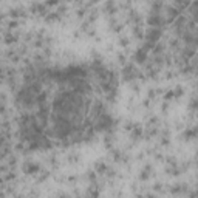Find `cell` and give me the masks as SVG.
<instances>
[{
  "label": "cell",
  "mask_w": 198,
  "mask_h": 198,
  "mask_svg": "<svg viewBox=\"0 0 198 198\" xmlns=\"http://www.w3.org/2000/svg\"><path fill=\"white\" fill-rule=\"evenodd\" d=\"M23 170H25V173H28V175H33V173H36L39 170V166L31 163V161H27L23 164Z\"/></svg>",
  "instance_id": "cell-3"
},
{
  "label": "cell",
  "mask_w": 198,
  "mask_h": 198,
  "mask_svg": "<svg viewBox=\"0 0 198 198\" xmlns=\"http://www.w3.org/2000/svg\"><path fill=\"white\" fill-rule=\"evenodd\" d=\"M135 61H136L138 64H144V62L147 61V53L144 51L142 48L136 50V53H135Z\"/></svg>",
  "instance_id": "cell-4"
},
{
  "label": "cell",
  "mask_w": 198,
  "mask_h": 198,
  "mask_svg": "<svg viewBox=\"0 0 198 198\" xmlns=\"http://www.w3.org/2000/svg\"><path fill=\"white\" fill-rule=\"evenodd\" d=\"M141 135H142V130H141V127H136V126H135V129L132 130V138L138 141V139L141 138Z\"/></svg>",
  "instance_id": "cell-10"
},
{
  "label": "cell",
  "mask_w": 198,
  "mask_h": 198,
  "mask_svg": "<svg viewBox=\"0 0 198 198\" xmlns=\"http://www.w3.org/2000/svg\"><path fill=\"white\" fill-rule=\"evenodd\" d=\"M193 136H198V126L190 129V130H187V132H184V138L189 139V138H193Z\"/></svg>",
  "instance_id": "cell-9"
},
{
  "label": "cell",
  "mask_w": 198,
  "mask_h": 198,
  "mask_svg": "<svg viewBox=\"0 0 198 198\" xmlns=\"http://www.w3.org/2000/svg\"><path fill=\"white\" fill-rule=\"evenodd\" d=\"M160 189H163V186H161L160 183H156V184H155V190H160Z\"/></svg>",
  "instance_id": "cell-18"
},
{
  "label": "cell",
  "mask_w": 198,
  "mask_h": 198,
  "mask_svg": "<svg viewBox=\"0 0 198 198\" xmlns=\"http://www.w3.org/2000/svg\"><path fill=\"white\" fill-rule=\"evenodd\" d=\"M94 169H96V172H99V173H104V172L108 170V169H107V164L102 163V161H97V163L94 164Z\"/></svg>",
  "instance_id": "cell-7"
},
{
  "label": "cell",
  "mask_w": 198,
  "mask_h": 198,
  "mask_svg": "<svg viewBox=\"0 0 198 198\" xmlns=\"http://www.w3.org/2000/svg\"><path fill=\"white\" fill-rule=\"evenodd\" d=\"M119 43H121V45H124V46H126V45L129 43V40H127V39H121V40H119Z\"/></svg>",
  "instance_id": "cell-17"
},
{
  "label": "cell",
  "mask_w": 198,
  "mask_h": 198,
  "mask_svg": "<svg viewBox=\"0 0 198 198\" xmlns=\"http://www.w3.org/2000/svg\"><path fill=\"white\" fill-rule=\"evenodd\" d=\"M170 97H175V96H173V91H169V93H166V96H164V99H166V101H169Z\"/></svg>",
  "instance_id": "cell-16"
},
{
  "label": "cell",
  "mask_w": 198,
  "mask_h": 198,
  "mask_svg": "<svg viewBox=\"0 0 198 198\" xmlns=\"http://www.w3.org/2000/svg\"><path fill=\"white\" fill-rule=\"evenodd\" d=\"M183 93H184V91H183V88H181L180 85H178L175 90H173V96H175V97H180V96H183Z\"/></svg>",
  "instance_id": "cell-12"
},
{
  "label": "cell",
  "mask_w": 198,
  "mask_h": 198,
  "mask_svg": "<svg viewBox=\"0 0 198 198\" xmlns=\"http://www.w3.org/2000/svg\"><path fill=\"white\" fill-rule=\"evenodd\" d=\"M195 54H196V50H195L193 46H187V48L183 50V61L187 62V61H189L192 56H195Z\"/></svg>",
  "instance_id": "cell-5"
},
{
  "label": "cell",
  "mask_w": 198,
  "mask_h": 198,
  "mask_svg": "<svg viewBox=\"0 0 198 198\" xmlns=\"http://www.w3.org/2000/svg\"><path fill=\"white\" fill-rule=\"evenodd\" d=\"M190 108L192 110H198V97H195V99L190 101Z\"/></svg>",
  "instance_id": "cell-13"
},
{
  "label": "cell",
  "mask_w": 198,
  "mask_h": 198,
  "mask_svg": "<svg viewBox=\"0 0 198 198\" xmlns=\"http://www.w3.org/2000/svg\"><path fill=\"white\" fill-rule=\"evenodd\" d=\"M187 187H186V184H175L172 189H170V192L172 193H180V192H184Z\"/></svg>",
  "instance_id": "cell-8"
},
{
  "label": "cell",
  "mask_w": 198,
  "mask_h": 198,
  "mask_svg": "<svg viewBox=\"0 0 198 198\" xmlns=\"http://www.w3.org/2000/svg\"><path fill=\"white\" fill-rule=\"evenodd\" d=\"M150 172H152V167L150 166H145L144 169H142V172H141V175H139V178L144 181V180H147L148 177H150Z\"/></svg>",
  "instance_id": "cell-6"
},
{
  "label": "cell",
  "mask_w": 198,
  "mask_h": 198,
  "mask_svg": "<svg viewBox=\"0 0 198 198\" xmlns=\"http://www.w3.org/2000/svg\"><path fill=\"white\" fill-rule=\"evenodd\" d=\"M163 50H164V46H163V45H160V43H156V45H155V48H153V53H155L156 56H160V54L163 53Z\"/></svg>",
  "instance_id": "cell-11"
},
{
  "label": "cell",
  "mask_w": 198,
  "mask_h": 198,
  "mask_svg": "<svg viewBox=\"0 0 198 198\" xmlns=\"http://www.w3.org/2000/svg\"><path fill=\"white\" fill-rule=\"evenodd\" d=\"M145 198H155V196H153V195H147Z\"/></svg>",
  "instance_id": "cell-19"
},
{
  "label": "cell",
  "mask_w": 198,
  "mask_h": 198,
  "mask_svg": "<svg viewBox=\"0 0 198 198\" xmlns=\"http://www.w3.org/2000/svg\"><path fill=\"white\" fill-rule=\"evenodd\" d=\"M88 180H90V181H94V180H96V173H94V172H88Z\"/></svg>",
  "instance_id": "cell-14"
},
{
  "label": "cell",
  "mask_w": 198,
  "mask_h": 198,
  "mask_svg": "<svg viewBox=\"0 0 198 198\" xmlns=\"http://www.w3.org/2000/svg\"><path fill=\"white\" fill-rule=\"evenodd\" d=\"M161 36H163V30L161 28H148L147 33H145L147 42H152V43H156Z\"/></svg>",
  "instance_id": "cell-2"
},
{
  "label": "cell",
  "mask_w": 198,
  "mask_h": 198,
  "mask_svg": "<svg viewBox=\"0 0 198 198\" xmlns=\"http://www.w3.org/2000/svg\"><path fill=\"white\" fill-rule=\"evenodd\" d=\"M147 22H148V25H150V28H161V27H164L166 19H163L161 14H153V13H150Z\"/></svg>",
  "instance_id": "cell-1"
},
{
  "label": "cell",
  "mask_w": 198,
  "mask_h": 198,
  "mask_svg": "<svg viewBox=\"0 0 198 198\" xmlns=\"http://www.w3.org/2000/svg\"><path fill=\"white\" fill-rule=\"evenodd\" d=\"M133 34L138 36V37H142V31H141L139 28H135V30H133Z\"/></svg>",
  "instance_id": "cell-15"
}]
</instances>
